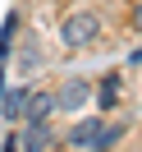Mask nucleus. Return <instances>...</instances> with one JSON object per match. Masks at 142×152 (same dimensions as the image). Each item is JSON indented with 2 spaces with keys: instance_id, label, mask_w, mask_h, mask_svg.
Listing matches in <instances>:
<instances>
[{
  "instance_id": "nucleus-2",
  "label": "nucleus",
  "mask_w": 142,
  "mask_h": 152,
  "mask_svg": "<svg viewBox=\"0 0 142 152\" xmlns=\"http://www.w3.org/2000/svg\"><path fill=\"white\" fill-rule=\"evenodd\" d=\"M101 129H105V120H96V115H87V120L69 124L64 143H69L74 152H96V143H101Z\"/></svg>"
},
{
  "instance_id": "nucleus-9",
  "label": "nucleus",
  "mask_w": 142,
  "mask_h": 152,
  "mask_svg": "<svg viewBox=\"0 0 142 152\" xmlns=\"http://www.w3.org/2000/svg\"><path fill=\"white\" fill-rule=\"evenodd\" d=\"M0 152H23V138H19V134H9V138H5V148H0Z\"/></svg>"
},
{
  "instance_id": "nucleus-1",
  "label": "nucleus",
  "mask_w": 142,
  "mask_h": 152,
  "mask_svg": "<svg viewBox=\"0 0 142 152\" xmlns=\"http://www.w3.org/2000/svg\"><path fill=\"white\" fill-rule=\"evenodd\" d=\"M96 37H101V19H96L92 10L64 14V23H60V42H64V51H83V46H92Z\"/></svg>"
},
{
  "instance_id": "nucleus-6",
  "label": "nucleus",
  "mask_w": 142,
  "mask_h": 152,
  "mask_svg": "<svg viewBox=\"0 0 142 152\" xmlns=\"http://www.w3.org/2000/svg\"><path fill=\"white\" fill-rule=\"evenodd\" d=\"M23 111H28V92L23 88H14V92H5V120H23Z\"/></svg>"
},
{
  "instance_id": "nucleus-4",
  "label": "nucleus",
  "mask_w": 142,
  "mask_h": 152,
  "mask_svg": "<svg viewBox=\"0 0 142 152\" xmlns=\"http://www.w3.org/2000/svg\"><path fill=\"white\" fill-rule=\"evenodd\" d=\"M19 138H23V152H50V148H55V129H50V120H28Z\"/></svg>"
},
{
  "instance_id": "nucleus-11",
  "label": "nucleus",
  "mask_w": 142,
  "mask_h": 152,
  "mask_svg": "<svg viewBox=\"0 0 142 152\" xmlns=\"http://www.w3.org/2000/svg\"><path fill=\"white\" fill-rule=\"evenodd\" d=\"M128 60H133V65H142V46H138V51H133V56H128Z\"/></svg>"
},
{
  "instance_id": "nucleus-10",
  "label": "nucleus",
  "mask_w": 142,
  "mask_h": 152,
  "mask_svg": "<svg viewBox=\"0 0 142 152\" xmlns=\"http://www.w3.org/2000/svg\"><path fill=\"white\" fill-rule=\"evenodd\" d=\"M133 28L142 32V0H138V5H133Z\"/></svg>"
},
{
  "instance_id": "nucleus-8",
  "label": "nucleus",
  "mask_w": 142,
  "mask_h": 152,
  "mask_svg": "<svg viewBox=\"0 0 142 152\" xmlns=\"http://www.w3.org/2000/svg\"><path fill=\"white\" fill-rule=\"evenodd\" d=\"M96 97H101V111H110L115 97H119V83H115V78H110V83H101V92H96Z\"/></svg>"
},
{
  "instance_id": "nucleus-3",
  "label": "nucleus",
  "mask_w": 142,
  "mask_h": 152,
  "mask_svg": "<svg viewBox=\"0 0 142 152\" xmlns=\"http://www.w3.org/2000/svg\"><path fill=\"white\" fill-rule=\"evenodd\" d=\"M87 97H92V88H87V78H78V74H69L64 83L55 88V106L60 111H83Z\"/></svg>"
},
{
  "instance_id": "nucleus-7",
  "label": "nucleus",
  "mask_w": 142,
  "mask_h": 152,
  "mask_svg": "<svg viewBox=\"0 0 142 152\" xmlns=\"http://www.w3.org/2000/svg\"><path fill=\"white\" fill-rule=\"evenodd\" d=\"M124 138V124H105L101 129V143H96V152H115V143Z\"/></svg>"
},
{
  "instance_id": "nucleus-5",
  "label": "nucleus",
  "mask_w": 142,
  "mask_h": 152,
  "mask_svg": "<svg viewBox=\"0 0 142 152\" xmlns=\"http://www.w3.org/2000/svg\"><path fill=\"white\" fill-rule=\"evenodd\" d=\"M60 106H55V92H28V111L23 120H50Z\"/></svg>"
}]
</instances>
